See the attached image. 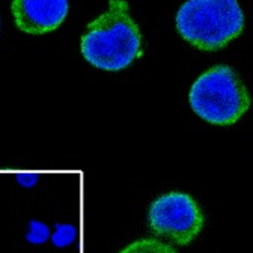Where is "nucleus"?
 Returning a JSON list of instances; mask_svg holds the SVG:
<instances>
[{"label": "nucleus", "instance_id": "1", "mask_svg": "<svg viewBox=\"0 0 253 253\" xmlns=\"http://www.w3.org/2000/svg\"><path fill=\"white\" fill-rule=\"evenodd\" d=\"M142 34L125 0H109V9L95 18L82 37L83 57L100 70L119 71L140 56Z\"/></svg>", "mask_w": 253, "mask_h": 253}, {"label": "nucleus", "instance_id": "2", "mask_svg": "<svg viewBox=\"0 0 253 253\" xmlns=\"http://www.w3.org/2000/svg\"><path fill=\"white\" fill-rule=\"evenodd\" d=\"M175 23L179 35L195 48L217 51L241 35L244 15L237 0H187Z\"/></svg>", "mask_w": 253, "mask_h": 253}, {"label": "nucleus", "instance_id": "3", "mask_svg": "<svg viewBox=\"0 0 253 253\" xmlns=\"http://www.w3.org/2000/svg\"><path fill=\"white\" fill-rule=\"evenodd\" d=\"M190 106L204 121L212 125H234L250 107V95L226 65H215L205 71L190 89Z\"/></svg>", "mask_w": 253, "mask_h": 253}, {"label": "nucleus", "instance_id": "4", "mask_svg": "<svg viewBox=\"0 0 253 253\" xmlns=\"http://www.w3.org/2000/svg\"><path fill=\"white\" fill-rule=\"evenodd\" d=\"M205 217L196 201L182 192H170L157 198L148 210V226L178 246L192 243L202 231Z\"/></svg>", "mask_w": 253, "mask_h": 253}, {"label": "nucleus", "instance_id": "5", "mask_svg": "<svg viewBox=\"0 0 253 253\" xmlns=\"http://www.w3.org/2000/svg\"><path fill=\"white\" fill-rule=\"evenodd\" d=\"M12 15L20 30L41 35L57 29L68 15V0H12Z\"/></svg>", "mask_w": 253, "mask_h": 253}, {"label": "nucleus", "instance_id": "6", "mask_svg": "<svg viewBox=\"0 0 253 253\" xmlns=\"http://www.w3.org/2000/svg\"><path fill=\"white\" fill-rule=\"evenodd\" d=\"M119 253H178V252L173 247L158 240L142 238L124 247Z\"/></svg>", "mask_w": 253, "mask_h": 253}, {"label": "nucleus", "instance_id": "7", "mask_svg": "<svg viewBox=\"0 0 253 253\" xmlns=\"http://www.w3.org/2000/svg\"><path fill=\"white\" fill-rule=\"evenodd\" d=\"M76 237H77L76 226L68 225V223H56L54 232L50 238H51V243L54 244V247L63 249V247L73 244Z\"/></svg>", "mask_w": 253, "mask_h": 253}, {"label": "nucleus", "instance_id": "8", "mask_svg": "<svg viewBox=\"0 0 253 253\" xmlns=\"http://www.w3.org/2000/svg\"><path fill=\"white\" fill-rule=\"evenodd\" d=\"M51 237L50 228L40 220L29 221V231L26 234V240L30 244H44Z\"/></svg>", "mask_w": 253, "mask_h": 253}, {"label": "nucleus", "instance_id": "9", "mask_svg": "<svg viewBox=\"0 0 253 253\" xmlns=\"http://www.w3.org/2000/svg\"><path fill=\"white\" fill-rule=\"evenodd\" d=\"M15 179L21 187L32 188V187H35V184L38 182V173H18Z\"/></svg>", "mask_w": 253, "mask_h": 253}]
</instances>
